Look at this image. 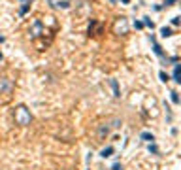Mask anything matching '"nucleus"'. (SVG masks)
I'll return each instance as SVG.
<instances>
[{"mask_svg":"<svg viewBox=\"0 0 181 170\" xmlns=\"http://www.w3.org/2000/svg\"><path fill=\"white\" fill-rule=\"evenodd\" d=\"M15 121H17V125H28L30 123V112H28L25 106H19L15 110Z\"/></svg>","mask_w":181,"mask_h":170,"instance_id":"1","label":"nucleus"},{"mask_svg":"<svg viewBox=\"0 0 181 170\" xmlns=\"http://www.w3.org/2000/svg\"><path fill=\"white\" fill-rule=\"evenodd\" d=\"M13 89V83L8 78H0V93H11Z\"/></svg>","mask_w":181,"mask_h":170,"instance_id":"2","label":"nucleus"},{"mask_svg":"<svg viewBox=\"0 0 181 170\" xmlns=\"http://www.w3.org/2000/svg\"><path fill=\"white\" fill-rule=\"evenodd\" d=\"M127 19L125 17H119L117 19V23H115V32L117 34H127Z\"/></svg>","mask_w":181,"mask_h":170,"instance_id":"3","label":"nucleus"},{"mask_svg":"<svg viewBox=\"0 0 181 170\" xmlns=\"http://www.w3.org/2000/svg\"><path fill=\"white\" fill-rule=\"evenodd\" d=\"M42 27H44L42 21H34V25L30 27V36H32V38H36V36L42 34Z\"/></svg>","mask_w":181,"mask_h":170,"instance_id":"4","label":"nucleus"},{"mask_svg":"<svg viewBox=\"0 0 181 170\" xmlns=\"http://www.w3.org/2000/svg\"><path fill=\"white\" fill-rule=\"evenodd\" d=\"M140 140H143L145 144H153V142H155V134L145 130V132H141V134H140Z\"/></svg>","mask_w":181,"mask_h":170,"instance_id":"5","label":"nucleus"},{"mask_svg":"<svg viewBox=\"0 0 181 170\" xmlns=\"http://www.w3.org/2000/svg\"><path fill=\"white\" fill-rule=\"evenodd\" d=\"M174 81L176 83H181V64H174Z\"/></svg>","mask_w":181,"mask_h":170,"instance_id":"6","label":"nucleus"},{"mask_svg":"<svg viewBox=\"0 0 181 170\" xmlns=\"http://www.w3.org/2000/svg\"><path fill=\"white\" fill-rule=\"evenodd\" d=\"M28 11H30V0H27V2H23V6L19 8V15H27Z\"/></svg>","mask_w":181,"mask_h":170,"instance_id":"7","label":"nucleus"},{"mask_svg":"<svg viewBox=\"0 0 181 170\" xmlns=\"http://www.w3.org/2000/svg\"><path fill=\"white\" fill-rule=\"evenodd\" d=\"M113 151H115V149H113L111 146H108V148H104L102 151H100V157H104V159H108V157H111V155H113Z\"/></svg>","mask_w":181,"mask_h":170,"instance_id":"8","label":"nucleus"},{"mask_svg":"<svg viewBox=\"0 0 181 170\" xmlns=\"http://www.w3.org/2000/svg\"><path fill=\"white\" fill-rule=\"evenodd\" d=\"M172 34H174L172 27H162V28H160V36H162V38H170Z\"/></svg>","mask_w":181,"mask_h":170,"instance_id":"9","label":"nucleus"},{"mask_svg":"<svg viewBox=\"0 0 181 170\" xmlns=\"http://www.w3.org/2000/svg\"><path fill=\"white\" fill-rule=\"evenodd\" d=\"M109 85L113 87V96H117V98H119V96H121V93H119V85H117V81H115V80H109Z\"/></svg>","mask_w":181,"mask_h":170,"instance_id":"10","label":"nucleus"},{"mask_svg":"<svg viewBox=\"0 0 181 170\" xmlns=\"http://www.w3.org/2000/svg\"><path fill=\"white\" fill-rule=\"evenodd\" d=\"M153 44V51H155V55H158V57H164V53H162V47L157 44V42H151Z\"/></svg>","mask_w":181,"mask_h":170,"instance_id":"11","label":"nucleus"},{"mask_svg":"<svg viewBox=\"0 0 181 170\" xmlns=\"http://www.w3.org/2000/svg\"><path fill=\"white\" fill-rule=\"evenodd\" d=\"M108 132H109V127H108V125H102V127L98 129V136H100V138L108 136Z\"/></svg>","mask_w":181,"mask_h":170,"instance_id":"12","label":"nucleus"},{"mask_svg":"<svg viewBox=\"0 0 181 170\" xmlns=\"http://www.w3.org/2000/svg\"><path fill=\"white\" fill-rule=\"evenodd\" d=\"M141 23H143V27L151 28V30H153V28H155V23L151 21V17H147V15H145V17H143V21H141Z\"/></svg>","mask_w":181,"mask_h":170,"instance_id":"13","label":"nucleus"},{"mask_svg":"<svg viewBox=\"0 0 181 170\" xmlns=\"http://www.w3.org/2000/svg\"><path fill=\"white\" fill-rule=\"evenodd\" d=\"M158 78H160V81H164V83H168V81H170V76H168V74H166L164 70H160V72H158Z\"/></svg>","mask_w":181,"mask_h":170,"instance_id":"14","label":"nucleus"},{"mask_svg":"<svg viewBox=\"0 0 181 170\" xmlns=\"http://www.w3.org/2000/svg\"><path fill=\"white\" fill-rule=\"evenodd\" d=\"M170 98H172L174 104H179V93H177V91H172V93H170Z\"/></svg>","mask_w":181,"mask_h":170,"instance_id":"15","label":"nucleus"},{"mask_svg":"<svg viewBox=\"0 0 181 170\" xmlns=\"http://www.w3.org/2000/svg\"><path fill=\"white\" fill-rule=\"evenodd\" d=\"M147 149H149V153H153V155H158V148L155 146V142L153 144H147Z\"/></svg>","mask_w":181,"mask_h":170,"instance_id":"16","label":"nucleus"},{"mask_svg":"<svg viewBox=\"0 0 181 170\" xmlns=\"http://www.w3.org/2000/svg\"><path fill=\"white\" fill-rule=\"evenodd\" d=\"M57 6H59V8H64V9H68V8H70V2H68V0H62V2H59Z\"/></svg>","mask_w":181,"mask_h":170,"instance_id":"17","label":"nucleus"},{"mask_svg":"<svg viewBox=\"0 0 181 170\" xmlns=\"http://www.w3.org/2000/svg\"><path fill=\"white\" fill-rule=\"evenodd\" d=\"M111 170H123V165L121 163H115V165L111 166Z\"/></svg>","mask_w":181,"mask_h":170,"instance_id":"18","label":"nucleus"},{"mask_svg":"<svg viewBox=\"0 0 181 170\" xmlns=\"http://www.w3.org/2000/svg\"><path fill=\"white\" fill-rule=\"evenodd\" d=\"M134 28H143V23L141 21H134Z\"/></svg>","mask_w":181,"mask_h":170,"instance_id":"19","label":"nucleus"},{"mask_svg":"<svg viewBox=\"0 0 181 170\" xmlns=\"http://www.w3.org/2000/svg\"><path fill=\"white\" fill-rule=\"evenodd\" d=\"M174 4H176V0H164V6H174ZM164 6H162V8H164Z\"/></svg>","mask_w":181,"mask_h":170,"instance_id":"20","label":"nucleus"},{"mask_svg":"<svg viewBox=\"0 0 181 170\" xmlns=\"http://www.w3.org/2000/svg\"><path fill=\"white\" fill-rule=\"evenodd\" d=\"M177 61H179L177 57H170V59H168V63H172V64H177Z\"/></svg>","mask_w":181,"mask_h":170,"instance_id":"21","label":"nucleus"},{"mask_svg":"<svg viewBox=\"0 0 181 170\" xmlns=\"http://www.w3.org/2000/svg\"><path fill=\"white\" fill-rule=\"evenodd\" d=\"M179 19H181V17H174V19H172V25H174V27H177V25H179Z\"/></svg>","mask_w":181,"mask_h":170,"instance_id":"22","label":"nucleus"},{"mask_svg":"<svg viewBox=\"0 0 181 170\" xmlns=\"http://www.w3.org/2000/svg\"><path fill=\"white\" fill-rule=\"evenodd\" d=\"M4 40H6L4 36H0V44H4Z\"/></svg>","mask_w":181,"mask_h":170,"instance_id":"23","label":"nucleus"},{"mask_svg":"<svg viewBox=\"0 0 181 170\" xmlns=\"http://www.w3.org/2000/svg\"><path fill=\"white\" fill-rule=\"evenodd\" d=\"M121 2H123V4H128V2H130V0H121Z\"/></svg>","mask_w":181,"mask_h":170,"instance_id":"24","label":"nucleus"},{"mask_svg":"<svg viewBox=\"0 0 181 170\" xmlns=\"http://www.w3.org/2000/svg\"><path fill=\"white\" fill-rule=\"evenodd\" d=\"M0 61H2V51H0Z\"/></svg>","mask_w":181,"mask_h":170,"instance_id":"25","label":"nucleus"},{"mask_svg":"<svg viewBox=\"0 0 181 170\" xmlns=\"http://www.w3.org/2000/svg\"><path fill=\"white\" fill-rule=\"evenodd\" d=\"M109 2H115V0H109Z\"/></svg>","mask_w":181,"mask_h":170,"instance_id":"26","label":"nucleus"},{"mask_svg":"<svg viewBox=\"0 0 181 170\" xmlns=\"http://www.w3.org/2000/svg\"><path fill=\"white\" fill-rule=\"evenodd\" d=\"M21 2H27V0H21Z\"/></svg>","mask_w":181,"mask_h":170,"instance_id":"27","label":"nucleus"}]
</instances>
